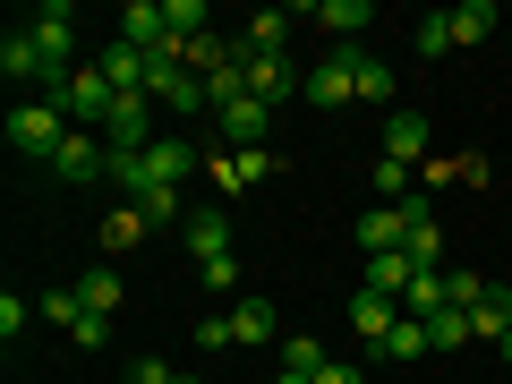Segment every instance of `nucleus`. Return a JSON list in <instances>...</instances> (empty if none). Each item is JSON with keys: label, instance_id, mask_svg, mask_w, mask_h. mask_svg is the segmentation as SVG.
I'll return each instance as SVG.
<instances>
[{"label": "nucleus", "instance_id": "f257e3e1", "mask_svg": "<svg viewBox=\"0 0 512 384\" xmlns=\"http://www.w3.org/2000/svg\"><path fill=\"white\" fill-rule=\"evenodd\" d=\"M197 342L205 350H256V342H274V299H239L231 316H205Z\"/></svg>", "mask_w": 512, "mask_h": 384}, {"label": "nucleus", "instance_id": "f03ea898", "mask_svg": "<svg viewBox=\"0 0 512 384\" xmlns=\"http://www.w3.org/2000/svg\"><path fill=\"white\" fill-rule=\"evenodd\" d=\"M299 94H308L316 111H342V103H359V43H333V52L316 60L308 77H299Z\"/></svg>", "mask_w": 512, "mask_h": 384}, {"label": "nucleus", "instance_id": "7ed1b4c3", "mask_svg": "<svg viewBox=\"0 0 512 384\" xmlns=\"http://www.w3.org/2000/svg\"><path fill=\"white\" fill-rule=\"evenodd\" d=\"M60 137H69V111H60V103H18V111H9V146L35 154V163H52Z\"/></svg>", "mask_w": 512, "mask_h": 384}, {"label": "nucleus", "instance_id": "20e7f679", "mask_svg": "<svg viewBox=\"0 0 512 384\" xmlns=\"http://www.w3.org/2000/svg\"><path fill=\"white\" fill-rule=\"evenodd\" d=\"M52 103L69 111V128H103V120H111V103H120V94H111V77H103V69H94V60H86V69H77L69 86L52 94Z\"/></svg>", "mask_w": 512, "mask_h": 384}, {"label": "nucleus", "instance_id": "39448f33", "mask_svg": "<svg viewBox=\"0 0 512 384\" xmlns=\"http://www.w3.org/2000/svg\"><path fill=\"white\" fill-rule=\"evenodd\" d=\"M103 146H111V154H146V146H154V94H120V103H111Z\"/></svg>", "mask_w": 512, "mask_h": 384}, {"label": "nucleus", "instance_id": "423d86ee", "mask_svg": "<svg viewBox=\"0 0 512 384\" xmlns=\"http://www.w3.org/2000/svg\"><path fill=\"white\" fill-rule=\"evenodd\" d=\"M214 128H222V146H231V154H256V146H265V128H274V103L239 94V103L214 111Z\"/></svg>", "mask_w": 512, "mask_h": 384}, {"label": "nucleus", "instance_id": "0eeeda50", "mask_svg": "<svg viewBox=\"0 0 512 384\" xmlns=\"http://www.w3.org/2000/svg\"><path fill=\"white\" fill-rule=\"evenodd\" d=\"M26 35H35V43H43V60L69 77V52H77V9H69V0H43L35 18H26Z\"/></svg>", "mask_w": 512, "mask_h": 384}, {"label": "nucleus", "instance_id": "6e6552de", "mask_svg": "<svg viewBox=\"0 0 512 384\" xmlns=\"http://www.w3.org/2000/svg\"><path fill=\"white\" fill-rule=\"evenodd\" d=\"M52 171H60V180H111V146L94 137V128H69L60 154H52Z\"/></svg>", "mask_w": 512, "mask_h": 384}, {"label": "nucleus", "instance_id": "1a4fd4ad", "mask_svg": "<svg viewBox=\"0 0 512 384\" xmlns=\"http://www.w3.org/2000/svg\"><path fill=\"white\" fill-rule=\"evenodd\" d=\"M94 69L111 77V94H146V86H154V52H137V43H120V35L94 52Z\"/></svg>", "mask_w": 512, "mask_h": 384}, {"label": "nucleus", "instance_id": "9d476101", "mask_svg": "<svg viewBox=\"0 0 512 384\" xmlns=\"http://www.w3.org/2000/svg\"><path fill=\"white\" fill-rule=\"evenodd\" d=\"M154 103H171V111H214V103H205V77L197 69H180V52H163V60H154Z\"/></svg>", "mask_w": 512, "mask_h": 384}, {"label": "nucleus", "instance_id": "9b49d317", "mask_svg": "<svg viewBox=\"0 0 512 384\" xmlns=\"http://www.w3.org/2000/svg\"><path fill=\"white\" fill-rule=\"evenodd\" d=\"M393 248H410V214L402 205H367L359 214V256H393Z\"/></svg>", "mask_w": 512, "mask_h": 384}, {"label": "nucleus", "instance_id": "f8f14e48", "mask_svg": "<svg viewBox=\"0 0 512 384\" xmlns=\"http://www.w3.org/2000/svg\"><path fill=\"white\" fill-rule=\"evenodd\" d=\"M205 171H214V188H222V197H239L248 180H265V171H274V154H265V146H256V154H231V146H214V154H205Z\"/></svg>", "mask_w": 512, "mask_h": 384}, {"label": "nucleus", "instance_id": "ddd939ff", "mask_svg": "<svg viewBox=\"0 0 512 384\" xmlns=\"http://www.w3.org/2000/svg\"><path fill=\"white\" fill-rule=\"evenodd\" d=\"M427 154V111H384V163H419Z\"/></svg>", "mask_w": 512, "mask_h": 384}, {"label": "nucleus", "instance_id": "4468645a", "mask_svg": "<svg viewBox=\"0 0 512 384\" xmlns=\"http://www.w3.org/2000/svg\"><path fill=\"white\" fill-rule=\"evenodd\" d=\"M393 325H402V299H384V291L359 282V299H350V333H359V342H384Z\"/></svg>", "mask_w": 512, "mask_h": 384}, {"label": "nucleus", "instance_id": "2eb2a0df", "mask_svg": "<svg viewBox=\"0 0 512 384\" xmlns=\"http://www.w3.org/2000/svg\"><path fill=\"white\" fill-rule=\"evenodd\" d=\"M248 94H256V103H291V94H299L291 60H282V52H248Z\"/></svg>", "mask_w": 512, "mask_h": 384}, {"label": "nucleus", "instance_id": "dca6fc26", "mask_svg": "<svg viewBox=\"0 0 512 384\" xmlns=\"http://www.w3.org/2000/svg\"><path fill=\"white\" fill-rule=\"evenodd\" d=\"M180 239H188V256H197V265H205V256H231V231H222V205H197V214L180 222Z\"/></svg>", "mask_w": 512, "mask_h": 384}, {"label": "nucleus", "instance_id": "f3484780", "mask_svg": "<svg viewBox=\"0 0 512 384\" xmlns=\"http://www.w3.org/2000/svg\"><path fill=\"white\" fill-rule=\"evenodd\" d=\"M308 18H316V26H325V35H333V43H350V35H359V26H376V9H367V0H316Z\"/></svg>", "mask_w": 512, "mask_h": 384}, {"label": "nucleus", "instance_id": "a211bd4d", "mask_svg": "<svg viewBox=\"0 0 512 384\" xmlns=\"http://www.w3.org/2000/svg\"><path fill=\"white\" fill-rule=\"evenodd\" d=\"M419 274H427V265H410L402 248H393V256H367V291H384V299H402Z\"/></svg>", "mask_w": 512, "mask_h": 384}, {"label": "nucleus", "instance_id": "6ab92c4d", "mask_svg": "<svg viewBox=\"0 0 512 384\" xmlns=\"http://www.w3.org/2000/svg\"><path fill=\"white\" fill-rule=\"evenodd\" d=\"M444 26H453V52L461 43H487L495 35V0H461V9H444Z\"/></svg>", "mask_w": 512, "mask_h": 384}, {"label": "nucleus", "instance_id": "aec40b11", "mask_svg": "<svg viewBox=\"0 0 512 384\" xmlns=\"http://www.w3.org/2000/svg\"><path fill=\"white\" fill-rule=\"evenodd\" d=\"M239 60V43H222V35H197V43H180V69H197V77H222Z\"/></svg>", "mask_w": 512, "mask_h": 384}, {"label": "nucleus", "instance_id": "412c9836", "mask_svg": "<svg viewBox=\"0 0 512 384\" xmlns=\"http://www.w3.org/2000/svg\"><path fill=\"white\" fill-rule=\"evenodd\" d=\"M282 35H291V9H256L239 26V52H282Z\"/></svg>", "mask_w": 512, "mask_h": 384}, {"label": "nucleus", "instance_id": "4be33fe9", "mask_svg": "<svg viewBox=\"0 0 512 384\" xmlns=\"http://www.w3.org/2000/svg\"><path fill=\"white\" fill-rule=\"evenodd\" d=\"M470 333H478V342H504V333H512V291H487V299H478V308H470Z\"/></svg>", "mask_w": 512, "mask_h": 384}, {"label": "nucleus", "instance_id": "5701e85b", "mask_svg": "<svg viewBox=\"0 0 512 384\" xmlns=\"http://www.w3.org/2000/svg\"><path fill=\"white\" fill-rule=\"evenodd\" d=\"M384 359H419V350H436V342H427V316H402V325H393V333H384Z\"/></svg>", "mask_w": 512, "mask_h": 384}, {"label": "nucleus", "instance_id": "b1692460", "mask_svg": "<svg viewBox=\"0 0 512 384\" xmlns=\"http://www.w3.org/2000/svg\"><path fill=\"white\" fill-rule=\"evenodd\" d=\"M77 299H86V308H94V316H111V308H120V299H128V291H120V274H111V265H94V274H86V282H77Z\"/></svg>", "mask_w": 512, "mask_h": 384}, {"label": "nucleus", "instance_id": "393cba45", "mask_svg": "<svg viewBox=\"0 0 512 384\" xmlns=\"http://www.w3.org/2000/svg\"><path fill=\"white\" fill-rule=\"evenodd\" d=\"M146 231H154V222L137 214V205H111V222H103V248H137Z\"/></svg>", "mask_w": 512, "mask_h": 384}, {"label": "nucleus", "instance_id": "a878e982", "mask_svg": "<svg viewBox=\"0 0 512 384\" xmlns=\"http://www.w3.org/2000/svg\"><path fill=\"white\" fill-rule=\"evenodd\" d=\"M410 52H419V60H444V52H453V26H444V9L410 26Z\"/></svg>", "mask_w": 512, "mask_h": 384}, {"label": "nucleus", "instance_id": "bb28decb", "mask_svg": "<svg viewBox=\"0 0 512 384\" xmlns=\"http://www.w3.org/2000/svg\"><path fill=\"white\" fill-rule=\"evenodd\" d=\"M427 342H436V350H461V342H470V308H436V316H427Z\"/></svg>", "mask_w": 512, "mask_h": 384}, {"label": "nucleus", "instance_id": "cd10ccee", "mask_svg": "<svg viewBox=\"0 0 512 384\" xmlns=\"http://www.w3.org/2000/svg\"><path fill=\"white\" fill-rule=\"evenodd\" d=\"M35 316H52L60 333H77V325H86V299H77V291H43V299H35Z\"/></svg>", "mask_w": 512, "mask_h": 384}, {"label": "nucleus", "instance_id": "c85d7f7f", "mask_svg": "<svg viewBox=\"0 0 512 384\" xmlns=\"http://www.w3.org/2000/svg\"><path fill=\"white\" fill-rule=\"evenodd\" d=\"M325 367V342L316 333H291V350H282V376H316Z\"/></svg>", "mask_w": 512, "mask_h": 384}, {"label": "nucleus", "instance_id": "c756f323", "mask_svg": "<svg viewBox=\"0 0 512 384\" xmlns=\"http://www.w3.org/2000/svg\"><path fill=\"white\" fill-rule=\"evenodd\" d=\"M384 94H393V69L376 52H359V103H384Z\"/></svg>", "mask_w": 512, "mask_h": 384}, {"label": "nucleus", "instance_id": "7c9ffc66", "mask_svg": "<svg viewBox=\"0 0 512 384\" xmlns=\"http://www.w3.org/2000/svg\"><path fill=\"white\" fill-rule=\"evenodd\" d=\"M197 282H205V291H239V256H205V265H197Z\"/></svg>", "mask_w": 512, "mask_h": 384}, {"label": "nucleus", "instance_id": "2f4dec72", "mask_svg": "<svg viewBox=\"0 0 512 384\" xmlns=\"http://www.w3.org/2000/svg\"><path fill=\"white\" fill-rule=\"evenodd\" d=\"M26 316H35V299H18V291L0 299V333H9V342H18V325H26Z\"/></svg>", "mask_w": 512, "mask_h": 384}, {"label": "nucleus", "instance_id": "473e14b6", "mask_svg": "<svg viewBox=\"0 0 512 384\" xmlns=\"http://www.w3.org/2000/svg\"><path fill=\"white\" fill-rule=\"evenodd\" d=\"M171 376H180V367H163V359H154V350H146V359H137V367H128V384H171Z\"/></svg>", "mask_w": 512, "mask_h": 384}, {"label": "nucleus", "instance_id": "72a5a7b5", "mask_svg": "<svg viewBox=\"0 0 512 384\" xmlns=\"http://www.w3.org/2000/svg\"><path fill=\"white\" fill-rule=\"evenodd\" d=\"M69 342H86V350H103V342H111V316H94V308H86V325H77Z\"/></svg>", "mask_w": 512, "mask_h": 384}, {"label": "nucleus", "instance_id": "f704fd0d", "mask_svg": "<svg viewBox=\"0 0 512 384\" xmlns=\"http://www.w3.org/2000/svg\"><path fill=\"white\" fill-rule=\"evenodd\" d=\"M316 384H359V367H342V359H325V367H316Z\"/></svg>", "mask_w": 512, "mask_h": 384}, {"label": "nucleus", "instance_id": "c9c22d12", "mask_svg": "<svg viewBox=\"0 0 512 384\" xmlns=\"http://www.w3.org/2000/svg\"><path fill=\"white\" fill-rule=\"evenodd\" d=\"M171 384H205V376H188V367H180V376H171Z\"/></svg>", "mask_w": 512, "mask_h": 384}, {"label": "nucleus", "instance_id": "e433bc0d", "mask_svg": "<svg viewBox=\"0 0 512 384\" xmlns=\"http://www.w3.org/2000/svg\"><path fill=\"white\" fill-rule=\"evenodd\" d=\"M274 384H316V376H274Z\"/></svg>", "mask_w": 512, "mask_h": 384}, {"label": "nucleus", "instance_id": "4c0bfd02", "mask_svg": "<svg viewBox=\"0 0 512 384\" xmlns=\"http://www.w3.org/2000/svg\"><path fill=\"white\" fill-rule=\"evenodd\" d=\"M495 350H504V359H512V333H504V342H495Z\"/></svg>", "mask_w": 512, "mask_h": 384}]
</instances>
